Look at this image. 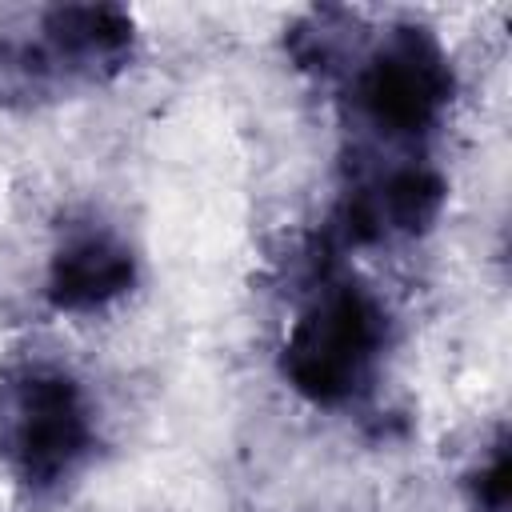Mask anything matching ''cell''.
Instances as JSON below:
<instances>
[{"instance_id": "obj_4", "label": "cell", "mask_w": 512, "mask_h": 512, "mask_svg": "<svg viewBox=\"0 0 512 512\" xmlns=\"http://www.w3.org/2000/svg\"><path fill=\"white\" fill-rule=\"evenodd\" d=\"M360 116L388 140L424 136L452 100V64L428 28L400 24L360 56L352 72Z\"/></svg>"}, {"instance_id": "obj_1", "label": "cell", "mask_w": 512, "mask_h": 512, "mask_svg": "<svg viewBox=\"0 0 512 512\" xmlns=\"http://www.w3.org/2000/svg\"><path fill=\"white\" fill-rule=\"evenodd\" d=\"M96 448L88 388L60 364H20L0 380V464L28 492H56Z\"/></svg>"}, {"instance_id": "obj_5", "label": "cell", "mask_w": 512, "mask_h": 512, "mask_svg": "<svg viewBox=\"0 0 512 512\" xmlns=\"http://www.w3.org/2000/svg\"><path fill=\"white\" fill-rule=\"evenodd\" d=\"M136 280V256L124 236L112 228H76L68 232L56 252L48 256V276H44V296L56 312H100L116 304Z\"/></svg>"}, {"instance_id": "obj_3", "label": "cell", "mask_w": 512, "mask_h": 512, "mask_svg": "<svg viewBox=\"0 0 512 512\" xmlns=\"http://www.w3.org/2000/svg\"><path fill=\"white\" fill-rule=\"evenodd\" d=\"M136 24L112 4H60L32 16L0 48V92L56 96L60 88L104 84L128 68Z\"/></svg>"}, {"instance_id": "obj_7", "label": "cell", "mask_w": 512, "mask_h": 512, "mask_svg": "<svg viewBox=\"0 0 512 512\" xmlns=\"http://www.w3.org/2000/svg\"><path fill=\"white\" fill-rule=\"evenodd\" d=\"M472 492H476V504H484L488 512H504V504H508V452H504V444H496L488 464H480Z\"/></svg>"}, {"instance_id": "obj_6", "label": "cell", "mask_w": 512, "mask_h": 512, "mask_svg": "<svg viewBox=\"0 0 512 512\" xmlns=\"http://www.w3.org/2000/svg\"><path fill=\"white\" fill-rule=\"evenodd\" d=\"M444 208V180L436 168L404 160L384 172H376L368 184L352 192L348 208V232L364 240L380 236H416L432 228V220Z\"/></svg>"}, {"instance_id": "obj_2", "label": "cell", "mask_w": 512, "mask_h": 512, "mask_svg": "<svg viewBox=\"0 0 512 512\" xmlns=\"http://www.w3.org/2000/svg\"><path fill=\"white\" fill-rule=\"evenodd\" d=\"M384 348V304L352 280H328L292 320L280 348V372L304 400L340 408L372 388Z\"/></svg>"}]
</instances>
